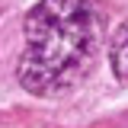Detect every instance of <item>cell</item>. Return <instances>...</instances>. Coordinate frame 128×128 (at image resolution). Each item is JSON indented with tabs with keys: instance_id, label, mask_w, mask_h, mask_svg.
<instances>
[{
	"instance_id": "2",
	"label": "cell",
	"mask_w": 128,
	"mask_h": 128,
	"mask_svg": "<svg viewBox=\"0 0 128 128\" xmlns=\"http://www.w3.org/2000/svg\"><path fill=\"white\" fill-rule=\"evenodd\" d=\"M109 64L115 70V77L128 83V19L115 29V38H112V48H109Z\"/></svg>"
},
{
	"instance_id": "1",
	"label": "cell",
	"mask_w": 128,
	"mask_h": 128,
	"mask_svg": "<svg viewBox=\"0 0 128 128\" xmlns=\"http://www.w3.org/2000/svg\"><path fill=\"white\" fill-rule=\"evenodd\" d=\"M22 29L26 48L16 77L35 96H64L80 86L102 45V19L93 0H38Z\"/></svg>"
}]
</instances>
